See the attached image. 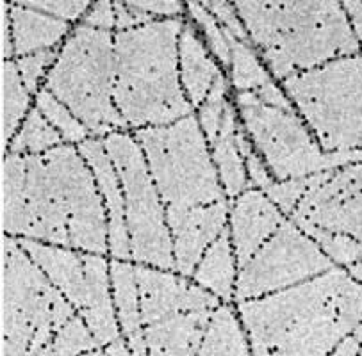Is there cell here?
Wrapping results in <instances>:
<instances>
[{
  "mask_svg": "<svg viewBox=\"0 0 362 356\" xmlns=\"http://www.w3.org/2000/svg\"><path fill=\"white\" fill-rule=\"evenodd\" d=\"M150 174L166 207H194L225 201L218 170L194 114L170 125L134 132Z\"/></svg>",
  "mask_w": 362,
  "mask_h": 356,
  "instance_id": "cell-7",
  "label": "cell"
},
{
  "mask_svg": "<svg viewBox=\"0 0 362 356\" xmlns=\"http://www.w3.org/2000/svg\"><path fill=\"white\" fill-rule=\"evenodd\" d=\"M63 143V136L47 121L40 109L33 107L27 118L23 119L18 132L15 134L8 152L18 153V155H37V153H45L56 146H61Z\"/></svg>",
  "mask_w": 362,
  "mask_h": 356,
  "instance_id": "cell-29",
  "label": "cell"
},
{
  "mask_svg": "<svg viewBox=\"0 0 362 356\" xmlns=\"http://www.w3.org/2000/svg\"><path fill=\"white\" fill-rule=\"evenodd\" d=\"M336 263L293 219L279 230L239 269L234 301L254 299L323 275Z\"/></svg>",
  "mask_w": 362,
  "mask_h": 356,
  "instance_id": "cell-11",
  "label": "cell"
},
{
  "mask_svg": "<svg viewBox=\"0 0 362 356\" xmlns=\"http://www.w3.org/2000/svg\"><path fill=\"white\" fill-rule=\"evenodd\" d=\"M115 77V34L78 23L47 71L43 88L93 136H109L129 126L112 98Z\"/></svg>",
  "mask_w": 362,
  "mask_h": 356,
  "instance_id": "cell-5",
  "label": "cell"
},
{
  "mask_svg": "<svg viewBox=\"0 0 362 356\" xmlns=\"http://www.w3.org/2000/svg\"><path fill=\"white\" fill-rule=\"evenodd\" d=\"M22 6L30 9H36V11L47 13V15L54 16V18L64 20V22H77L78 18H84L90 9L91 2L83 0V2H20Z\"/></svg>",
  "mask_w": 362,
  "mask_h": 356,
  "instance_id": "cell-35",
  "label": "cell"
},
{
  "mask_svg": "<svg viewBox=\"0 0 362 356\" xmlns=\"http://www.w3.org/2000/svg\"><path fill=\"white\" fill-rule=\"evenodd\" d=\"M234 104L252 145L276 182L334 170L330 153L321 148L298 111L264 104L252 91L235 93Z\"/></svg>",
  "mask_w": 362,
  "mask_h": 356,
  "instance_id": "cell-10",
  "label": "cell"
},
{
  "mask_svg": "<svg viewBox=\"0 0 362 356\" xmlns=\"http://www.w3.org/2000/svg\"><path fill=\"white\" fill-rule=\"evenodd\" d=\"M288 215L257 187L245 191L228 207V230L239 269L275 234Z\"/></svg>",
  "mask_w": 362,
  "mask_h": 356,
  "instance_id": "cell-15",
  "label": "cell"
},
{
  "mask_svg": "<svg viewBox=\"0 0 362 356\" xmlns=\"http://www.w3.org/2000/svg\"><path fill=\"white\" fill-rule=\"evenodd\" d=\"M238 275V259L232 246L230 230L227 227L206 249L191 278L200 287L220 297L223 303H232L235 297Z\"/></svg>",
  "mask_w": 362,
  "mask_h": 356,
  "instance_id": "cell-24",
  "label": "cell"
},
{
  "mask_svg": "<svg viewBox=\"0 0 362 356\" xmlns=\"http://www.w3.org/2000/svg\"><path fill=\"white\" fill-rule=\"evenodd\" d=\"M343 267L302 283L238 301L254 355H329L346 337L337 308Z\"/></svg>",
  "mask_w": 362,
  "mask_h": 356,
  "instance_id": "cell-4",
  "label": "cell"
},
{
  "mask_svg": "<svg viewBox=\"0 0 362 356\" xmlns=\"http://www.w3.org/2000/svg\"><path fill=\"white\" fill-rule=\"evenodd\" d=\"M288 218H302L336 234L362 241V162L330 170Z\"/></svg>",
  "mask_w": 362,
  "mask_h": 356,
  "instance_id": "cell-12",
  "label": "cell"
},
{
  "mask_svg": "<svg viewBox=\"0 0 362 356\" xmlns=\"http://www.w3.org/2000/svg\"><path fill=\"white\" fill-rule=\"evenodd\" d=\"M252 345L238 307L221 301L211 314L198 355H250Z\"/></svg>",
  "mask_w": 362,
  "mask_h": 356,
  "instance_id": "cell-26",
  "label": "cell"
},
{
  "mask_svg": "<svg viewBox=\"0 0 362 356\" xmlns=\"http://www.w3.org/2000/svg\"><path fill=\"white\" fill-rule=\"evenodd\" d=\"M228 203L218 201L194 207H166L173 242L175 271L191 278L206 249L228 227Z\"/></svg>",
  "mask_w": 362,
  "mask_h": 356,
  "instance_id": "cell-14",
  "label": "cell"
},
{
  "mask_svg": "<svg viewBox=\"0 0 362 356\" xmlns=\"http://www.w3.org/2000/svg\"><path fill=\"white\" fill-rule=\"evenodd\" d=\"M202 4L213 13L214 18L220 22V25L223 27V29H227L232 36L238 37V40L241 41H250V36H248L241 18H239L238 9H235L234 4H230V2H218V0H213V2H202Z\"/></svg>",
  "mask_w": 362,
  "mask_h": 356,
  "instance_id": "cell-36",
  "label": "cell"
},
{
  "mask_svg": "<svg viewBox=\"0 0 362 356\" xmlns=\"http://www.w3.org/2000/svg\"><path fill=\"white\" fill-rule=\"evenodd\" d=\"M83 23L88 27L100 30H109L111 32L112 27H116V15H115V2L109 0H100L91 6L90 11L83 18Z\"/></svg>",
  "mask_w": 362,
  "mask_h": 356,
  "instance_id": "cell-38",
  "label": "cell"
},
{
  "mask_svg": "<svg viewBox=\"0 0 362 356\" xmlns=\"http://www.w3.org/2000/svg\"><path fill=\"white\" fill-rule=\"evenodd\" d=\"M104 146L118 171L124 189L132 260L143 266L175 271L166 205L150 174L141 146L125 132L109 134L104 139Z\"/></svg>",
  "mask_w": 362,
  "mask_h": 356,
  "instance_id": "cell-9",
  "label": "cell"
},
{
  "mask_svg": "<svg viewBox=\"0 0 362 356\" xmlns=\"http://www.w3.org/2000/svg\"><path fill=\"white\" fill-rule=\"evenodd\" d=\"M59 52L61 49L57 47V49L29 54V56H22L16 59V66H18L22 81L25 84V88L29 89V93H37V84H40L42 78H45L47 68L56 63Z\"/></svg>",
  "mask_w": 362,
  "mask_h": 356,
  "instance_id": "cell-34",
  "label": "cell"
},
{
  "mask_svg": "<svg viewBox=\"0 0 362 356\" xmlns=\"http://www.w3.org/2000/svg\"><path fill=\"white\" fill-rule=\"evenodd\" d=\"M305 232L309 237H313L317 242L323 253L332 260L336 266H351V263L362 260V241L350 237V235L344 234H336V232L325 230V228H320L316 225H313L310 221L302 218H289Z\"/></svg>",
  "mask_w": 362,
  "mask_h": 356,
  "instance_id": "cell-30",
  "label": "cell"
},
{
  "mask_svg": "<svg viewBox=\"0 0 362 356\" xmlns=\"http://www.w3.org/2000/svg\"><path fill=\"white\" fill-rule=\"evenodd\" d=\"M343 9L346 13L355 37L362 47V2H343Z\"/></svg>",
  "mask_w": 362,
  "mask_h": 356,
  "instance_id": "cell-41",
  "label": "cell"
},
{
  "mask_svg": "<svg viewBox=\"0 0 362 356\" xmlns=\"http://www.w3.org/2000/svg\"><path fill=\"white\" fill-rule=\"evenodd\" d=\"M11 25L15 54L18 57L57 49L61 40L70 32L68 22L25 8L20 2L11 4Z\"/></svg>",
  "mask_w": 362,
  "mask_h": 356,
  "instance_id": "cell-23",
  "label": "cell"
},
{
  "mask_svg": "<svg viewBox=\"0 0 362 356\" xmlns=\"http://www.w3.org/2000/svg\"><path fill=\"white\" fill-rule=\"evenodd\" d=\"M276 82L361 52L341 2H234Z\"/></svg>",
  "mask_w": 362,
  "mask_h": 356,
  "instance_id": "cell-2",
  "label": "cell"
},
{
  "mask_svg": "<svg viewBox=\"0 0 362 356\" xmlns=\"http://www.w3.org/2000/svg\"><path fill=\"white\" fill-rule=\"evenodd\" d=\"M225 36L228 40V47H230V84L235 89V93H243V91H257L262 85L269 84L273 75L262 63L261 56L252 44V41H241L238 37L232 36L227 29Z\"/></svg>",
  "mask_w": 362,
  "mask_h": 356,
  "instance_id": "cell-28",
  "label": "cell"
},
{
  "mask_svg": "<svg viewBox=\"0 0 362 356\" xmlns=\"http://www.w3.org/2000/svg\"><path fill=\"white\" fill-rule=\"evenodd\" d=\"M346 271L350 273V275L354 276L355 280H358V282L362 283V260H358V262H355V263H351V266H348Z\"/></svg>",
  "mask_w": 362,
  "mask_h": 356,
  "instance_id": "cell-43",
  "label": "cell"
},
{
  "mask_svg": "<svg viewBox=\"0 0 362 356\" xmlns=\"http://www.w3.org/2000/svg\"><path fill=\"white\" fill-rule=\"evenodd\" d=\"M187 13H189L191 22L197 25V29L202 34L207 49L216 57L218 63L228 71V68H230V47H228V40L225 36L223 27L220 25V22L214 18L213 13L202 2H187Z\"/></svg>",
  "mask_w": 362,
  "mask_h": 356,
  "instance_id": "cell-33",
  "label": "cell"
},
{
  "mask_svg": "<svg viewBox=\"0 0 362 356\" xmlns=\"http://www.w3.org/2000/svg\"><path fill=\"white\" fill-rule=\"evenodd\" d=\"M184 18L153 20L115 34V105L132 129L170 125L194 114L179 70Z\"/></svg>",
  "mask_w": 362,
  "mask_h": 356,
  "instance_id": "cell-3",
  "label": "cell"
},
{
  "mask_svg": "<svg viewBox=\"0 0 362 356\" xmlns=\"http://www.w3.org/2000/svg\"><path fill=\"white\" fill-rule=\"evenodd\" d=\"M239 126H241V118H239L234 98H232L216 136L209 141V148L213 153L221 187L225 191V196L230 198V200L254 187V184L248 178L247 164H245L241 150L238 146Z\"/></svg>",
  "mask_w": 362,
  "mask_h": 356,
  "instance_id": "cell-21",
  "label": "cell"
},
{
  "mask_svg": "<svg viewBox=\"0 0 362 356\" xmlns=\"http://www.w3.org/2000/svg\"><path fill=\"white\" fill-rule=\"evenodd\" d=\"M30 93L25 88L18 66L13 61L2 63V152L11 145L20 123L29 114Z\"/></svg>",
  "mask_w": 362,
  "mask_h": 356,
  "instance_id": "cell-27",
  "label": "cell"
},
{
  "mask_svg": "<svg viewBox=\"0 0 362 356\" xmlns=\"http://www.w3.org/2000/svg\"><path fill=\"white\" fill-rule=\"evenodd\" d=\"M78 153L84 157L88 166L97 178L98 189L104 198L109 219V253L116 260H132L131 237L125 221V198L118 171L107 155L104 139H86L77 145Z\"/></svg>",
  "mask_w": 362,
  "mask_h": 356,
  "instance_id": "cell-16",
  "label": "cell"
},
{
  "mask_svg": "<svg viewBox=\"0 0 362 356\" xmlns=\"http://www.w3.org/2000/svg\"><path fill=\"white\" fill-rule=\"evenodd\" d=\"M111 271L112 299H115L116 316L119 330L127 338L132 355H148L145 342V326L141 319V303L136 280V267L127 260H112L109 262Z\"/></svg>",
  "mask_w": 362,
  "mask_h": 356,
  "instance_id": "cell-22",
  "label": "cell"
},
{
  "mask_svg": "<svg viewBox=\"0 0 362 356\" xmlns=\"http://www.w3.org/2000/svg\"><path fill=\"white\" fill-rule=\"evenodd\" d=\"M138 9L148 13L153 18L168 20V18H182L184 13L187 11V4L184 2H132Z\"/></svg>",
  "mask_w": 362,
  "mask_h": 356,
  "instance_id": "cell-39",
  "label": "cell"
},
{
  "mask_svg": "<svg viewBox=\"0 0 362 356\" xmlns=\"http://www.w3.org/2000/svg\"><path fill=\"white\" fill-rule=\"evenodd\" d=\"M214 310L182 312L145 326L150 355H198Z\"/></svg>",
  "mask_w": 362,
  "mask_h": 356,
  "instance_id": "cell-20",
  "label": "cell"
},
{
  "mask_svg": "<svg viewBox=\"0 0 362 356\" xmlns=\"http://www.w3.org/2000/svg\"><path fill=\"white\" fill-rule=\"evenodd\" d=\"M84 267L88 280V301L77 314L90 326L102 348L122 337L115 299H112L111 271L104 255L84 253Z\"/></svg>",
  "mask_w": 362,
  "mask_h": 356,
  "instance_id": "cell-18",
  "label": "cell"
},
{
  "mask_svg": "<svg viewBox=\"0 0 362 356\" xmlns=\"http://www.w3.org/2000/svg\"><path fill=\"white\" fill-rule=\"evenodd\" d=\"M179 70L184 93L193 107H200L218 78L223 75L216 57L207 49L202 34L186 20L179 37Z\"/></svg>",
  "mask_w": 362,
  "mask_h": 356,
  "instance_id": "cell-19",
  "label": "cell"
},
{
  "mask_svg": "<svg viewBox=\"0 0 362 356\" xmlns=\"http://www.w3.org/2000/svg\"><path fill=\"white\" fill-rule=\"evenodd\" d=\"M115 15L118 30H131L136 29V27L146 25V23L153 22V20H159L138 9L132 2H115Z\"/></svg>",
  "mask_w": 362,
  "mask_h": 356,
  "instance_id": "cell-37",
  "label": "cell"
},
{
  "mask_svg": "<svg viewBox=\"0 0 362 356\" xmlns=\"http://www.w3.org/2000/svg\"><path fill=\"white\" fill-rule=\"evenodd\" d=\"M77 308L13 235L2 237V355H45Z\"/></svg>",
  "mask_w": 362,
  "mask_h": 356,
  "instance_id": "cell-6",
  "label": "cell"
},
{
  "mask_svg": "<svg viewBox=\"0 0 362 356\" xmlns=\"http://www.w3.org/2000/svg\"><path fill=\"white\" fill-rule=\"evenodd\" d=\"M16 239L20 246L29 253L30 259L42 267L50 282L77 310H81L88 301V280L83 251H74V248H63L29 237Z\"/></svg>",
  "mask_w": 362,
  "mask_h": 356,
  "instance_id": "cell-17",
  "label": "cell"
},
{
  "mask_svg": "<svg viewBox=\"0 0 362 356\" xmlns=\"http://www.w3.org/2000/svg\"><path fill=\"white\" fill-rule=\"evenodd\" d=\"M104 355H132V351H131V348H129L127 338L122 335V337L116 338L115 342H111V344L105 345Z\"/></svg>",
  "mask_w": 362,
  "mask_h": 356,
  "instance_id": "cell-42",
  "label": "cell"
},
{
  "mask_svg": "<svg viewBox=\"0 0 362 356\" xmlns=\"http://www.w3.org/2000/svg\"><path fill=\"white\" fill-rule=\"evenodd\" d=\"M36 107L45 116L47 121L63 136V139L66 143H77V145H81L83 141H86L88 136L91 134L88 130V126L83 121H78L74 112L63 102L57 100L49 89L42 88L37 91Z\"/></svg>",
  "mask_w": 362,
  "mask_h": 356,
  "instance_id": "cell-32",
  "label": "cell"
},
{
  "mask_svg": "<svg viewBox=\"0 0 362 356\" xmlns=\"http://www.w3.org/2000/svg\"><path fill=\"white\" fill-rule=\"evenodd\" d=\"M13 56H15V43H13L11 4L2 2V59L11 61Z\"/></svg>",
  "mask_w": 362,
  "mask_h": 356,
  "instance_id": "cell-40",
  "label": "cell"
},
{
  "mask_svg": "<svg viewBox=\"0 0 362 356\" xmlns=\"http://www.w3.org/2000/svg\"><path fill=\"white\" fill-rule=\"evenodd\" d=\"M143 326L182 312L214 310L221 299L193 278L153 266L136 263Z\"/></svg>",
  "mask_w": 362,
  "mask_h": 356,
  "instance_id": "cell-13",
  "label": "cell"
},
{
  "mask_svg": "<svg viewBox=\"0 0 362 356\" xmlns=\"http://www.w3.org/2000/svg\"><path fill=\"white\" fill-rule=\"evenodd\" d=\"M25 159V237L105 255L107 210L97 178L78 150L61 145Z\"/></svg>",
  "mask_w": 362,
  "mask_h": 356,
  "instance_id": "cell-1",
  "label": "cell"
},
{
  "mask_svg": "<svg viewBox=\"0 0 362 356\" xmlns=\"http://www.w3.org/2000/svg\"><path fill=\"white\" fill-rule=\"evenodd\" d=\"M325 152L362 148V52L280 82Z\"/></svg>",
  "mask_w": 362,
  "mask_h": 356,
  "instance_id": "cell-8",
  "label": "cell"
},
{
  "mask_svg": "<svg viewBox=\"0 0 362 356\" xmlns=\"http://www.w3.org/2000/svg\"><path fill=\"white\" fill-rule=\"evenodd\" d=\"M27 159L8 153L2 160V232L13 237H25Z\"/></svg>",
  "mask_w": 362,
  "mask_h": 356,
  "instance_id": "cell-25",
  "label": "cell"
},
{
  "mask_svg": "<svg viewBox=\"0 0 362 356\" xmlns=\"http://www.w3.org/2000/svg\"><path fill=\"white\" fill-rule=\"evenodd\" d=\"M104 355V348L78 314L61 326L45 349V355Z\"/></svg>",
  "mask_w": 362,
  "mask_h": 356,
  "instance_id": "cell-31",
  "label": "cell"
}]
</instances>
